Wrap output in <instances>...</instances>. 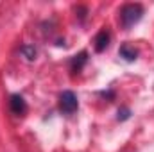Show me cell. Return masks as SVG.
I'll return each instance as SVG.
<instances>
[{"label":"cell","mask_w":154,"mask_h":152,"mask_svg":"<svg viewBox=\"0 0 154 152\" xmlns=\"http://www.w3.org/2000/svg\"><path fill=\"white\" fill-rule=\"evenodd\" d=\"M143 14V7L140 4H125L120 11V22H122V27L124 29H129L133 27L134 23L140 22Z\"/></svg>","instance_id":"1"},{"label":"cell","mask_w":154,"mask_h":152,"mask_svg":"<svg viewBox=\"0 0 154 152\" xmlns=\"http://www.w3.org/2000/svg\"><path fill=\"white\" fill-rule=\"evenodd\" d=\"M59 106L65 113H74L77 109V97L72 93V91H63L61 97H59Z\"/></svg>","instance_id":"2"},{"label":"cell","mask_w":154,"mask_h":152,"mask_svg":"<svg viewBox=\"0 0 154 152\" xmlns=\"http://www.w3.org/2000/svg\"><path fill=\"white\" fill-rule=\"evenodd\" d=\"M11 111L14 114H23L27 111L25 100H23L20 95H13V97H11Z\"/></svg>","instance_id":"3"},{"label":"cell","mask_w":154,"mask_h":152,"mask_svg":"<svg viewBox=\"0 0 154 152\" xmlns=\"http://www.w3.org/2000/svg\"><path fill=\"white\" fill-rule=\"evenodd\" d=\"M108 41H109V34L106 32V31H100L99 34H97V38H95V48L100 52V50H104L106 47H108Z\"/></svg>","instance_id":"4"},{"label":"cell","mask_w":154,"mask_h":152,"mask_svg":"<svg viewBox=\"0 0 154 152\" xmlns=\"http://www.w3.org/2000/svg\"><path fill=\"white\" fill-rule=\"evenodd\" d=\"M136 54H138V52H136L134 48H131L129 45H124V47L120 48V56H122V57H125L127 61H133V59H136Z\"/></svg>","instance_id":"5"}]
</instances>
